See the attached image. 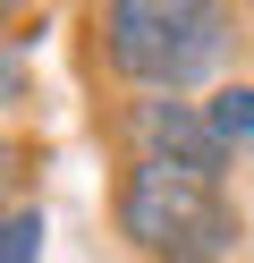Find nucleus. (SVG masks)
Instances as JSON below:
<instances>
[{"label":"nucleus","mask_w":254,"mask_h":263,"mask_svg":"<svg viewBox=\"0 0 254 263\" xmlns=\"http://www.w3.org/2000/svg\"><path fill=\"white\" fill-rule=\"evenodd\" d=\"M110 229L144 263H237L246 255V212L229 204V187L169 170V161H119Z\"/></svg>","instance_id":"obj_2"},{"label":"nucleus","mask_w":254,"mask_h":263,"mask_svg":"<svg viewBox=\"0 0 254 263\" xmlns=\"http://www.w3.org/2000/svg\"><path fill=\"white\" fill-rule=\"evenodd\" d=\"M34 161H43V144L17 136V127H0V212L26 204V170H34Z\"/></svg>","instance_id":"obj_5"},{"label":"nucleus","mask_w":254,"mask_h":263,"mask_svg":"<svg viewBox=\"0 0 254 263\" xmlns=\"http://www.w3.org/2000/svg\"><path fill=\"white\" fill-rule=\"evenodd\" d=\"M203 127H212V144L237 170V161L254 153V77H220V85L203 93Z\"/></svg>","instance_id":"obj_4"},{"label":"nucleus","mask_w":254,"mask_h":263,"mask_svg":"<svg viewBox=\"0 0 254 263\" xmlns=\"http://www.w3.org/2000/svg\"><path fill=\"white\" fill-rule=\"evenodd\" d=\"M0 263H43V204L0 212Z\"/></svg>","instance_id":"obj_6"},{"label":"nucleus","mask_w":254,"mask_h":263,"mask_svg":"<svg viewBox=\"0 0 254 263\" xmlns=\"http://www.w3.org/2000/svg\"><path fill=\"white\" fill-rule=\"evenodd\" d=\"M110 144L119 161H169V170H195L229 187V153L203 127V102H178V93H119L110 110Z\"/></svg>","instance_id":"obj_3"},{"label":"nucleus","mask_w":254,"mask_h":263,"mask_svg":"<svg viewBox=\"0 0 254 263\" xmlns=\"http://www.w3.org/2000/svg\"><path fill=\"white\" fill-rule=\"evenodd\" d=\"M0 26H9V17H0ZM17 43H26V34H0V110L26 102V60H17Z\"/></svg>","instance_id":"obj_7"},{"label":"nucleus","mask_w":254,"mask_h":263,"mask_svg":"<svg viewBox=\"0 0 254 263\" xmlns=\"http://www.w3.org/2000/svg\"><path fill=\"white\" fill-rule=\"evenodd\" d=\"M237 43H246V17L220 0H102V9H85V51L119 93L203 102L229 77Z\"/></svg>","instance_id":"obj_1"}]
</instances>
